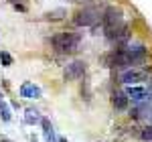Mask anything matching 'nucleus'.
<instances>
[{
	"mask_svg": "<svg viewBox=\"0 0 152 142\" xmlns=\"http://www.w3.org/2000/svg\"><path fill=\"white\" fill-rule=\"evenodd\" d=\"M102 23H104V31H105V35H107V39L116 41L118 31L124 26V14L116 6H107L104 16H102Z\"/></svg>",
	"mask_w": 152,
	"mask_h": 142,
	"instance_id": "f257e3e1",
	"label": "nucleus"
},
{
	"mask_svg": "<svg viewBox=\"0 0 152 142\" xmlns=\"http://www.w3.org/2000/svg\"><path fill=\"white\" fill-rule=\"evenodd\" d=\"M79 35H73V33H61V35L53 37V47L57 53H75L77 49H79Z\"/></svg>",
	"mask_w": 152,
	"mask_h": 142,
	"instance_id": "f03ea898",
	"label": "nucleus"
},
{
	"mask_svg": "<svg viewBox=\"0 0 152 142\" xmlns=\"http://www.w3.org/2000/svg\"><path fill=\"white\" fill-rule=\"evenodd\" d=\"M97 18H99V12L91 6H85L81 10H77V14L73 16V23L77 26H94L97 23Z\"/></svg>",
	"mask_w": 152,
	"mask_h": 142,
	"instance_id": "7ed1b4c3",
	"label": "nucleus"
},
{
	"mask_svg": "<svg viewBox=\"0 0 152 142\" xmlns=\"http://www.w3.org/2000/svg\"><path fill=\"white\" fill-rule=\"evenodd\" d=\"M148 77V73L142 69H132V67H128V69H124L122 73H120V81L126 83V85H132V83L136 81H144Z\"/></svg>",
	"mask_w": 152,
	"mask_h": 142,
	"instance_id": "20e7f679",
	"label": "nucleus"
},
{
	"mask_svg": "<svg viewBox=\"0 0 152 142\" xmlns=\"http://www.w3.org/2000/svg\"><path fill=\"white\" fill-rule=\"evenodd\" d=\"M83 73H85V63H83V61H73V63H69V65L65 67L63 77H65V81H73V79L83 77Z\"/></svg>",
	"mask_w": 152,
	"mask_h": 142,
	"instance_id": "39448f33",
	"label": "nucleus"
},
{
	"mask_svg": "<svg viewBox=\"0 0 152 142\" xmlns=\"http://www.w3.org/2000/svg\"><path fill=\"white\" fill-rule=\"evenodd\" d=\"M20 95L26 97V100H39L41 97V87L35 85V83H31V81H26L20 85Z\"/></svg>",
	"mask_w": 152,
	"mask_h": 142,
	"instance_id": "423d86ee",
	"label": "nucleus"
},
{
	"mask_svg": "<svg viewBox=\"0 0 152 142\" xmlns=\"http://www.w3.org/2000/svg\"><path fill=\"white\" fill-rule=\"evenodd\" d=\"M128 100L130 97L126 91H114V95H112V104H114V108L118 112H124L128 108Z\"/></svg>",
	"mask_w": 152,
	"mask_h": 142,
	"instance_id": "0eeeda50",
	"label": "nucleus"
},
{
	"mask_svg": "<svg viewBox=\"0 0 152 142\" xmlns=\"http://www.w3.org/2000/svg\"><path fill=\"white\" fill-rule=\"evenodd\" d=\"M24 122H26V124H31V126H35V124H41L43 118H41V114L37 112L35 108H28V110H26V114H24Z\"/></svg>",
	"mask_w": 152,
	"mask_h": 142,
	"instance_id": "6e6552de",
	"label": "nucleus"
},
{
	"mask_svg": "<svg viewBox=\"0 0 152 142\" xmlns=\"http://www.w3.org/2000/svg\"><path fill=\"white\" fill-rule=\"evenodd\" d=\"M43 134H45V140L47 142H55V132H53V126H51V122L47 118H43Z\"/></svg>",
	"mask_w": 152,
	"mask_h": 142,
	"instance_id": "1a4fd4ad",
	"label": "nucleus"
},
{
	"mask_svg": "<svg viewBox=\"0 0 152 142\" xmlns=\"http://www.w3.org/2000/svg\"><path fill=\"white\" fill-rule=\"evenodd\" d=\"M63 16H65V10H63V8H57V10L47 12V18H49V20H59V18H63Z\"/></svg>",
	"mask_w": 152,
	"mask_h": 142,
	"instance_id": "9d476101",
	"label": "nucleus"
},
{
	"mask_svg": "<svg viewBox=\"0 0 152 142\" xmlns=\"http://www.w3.org/2000/svg\"><path fill=\"white\" fill-rule=\"evenodd\" d=\"M0 118L4 120V122L10 120V110H8V106H6L4 102H0Z\"/></svg>",
	"mask_w": 152,
	"mask_h": 142,
	"instance_id": "9b49d317",
	"label": "nucleus"
},
{
	"mask_svg": "<svg viewBox=\"0 0 152 142\" xmlns=\"http://www.w3.org/2000/svg\"><path fill=\"white\" fill-rule=\"evenodd\" d=\"M140 138H142V140H146V142H152V124H148V126L140 132Z\"/></svg>",
	"mask_w": 152,
	"mask_h": 142,
	"instance_id": "f8f14e48",
	"label": "nucleus"
},
{
	"mask_svg": "<svg viewBox=\"0 0 152 142\" xmlns=\"http://www.w3.org/2000/svg\"><path fill=\"white\" fill-rule=\"evenodd\" d=\"M0 61H2L4 67H10L12 65V57L8 55V53H4V51H0Z\"/></svg>",
	"mask_w": 152,
	"mask_h": 142,
	"instance_id": "ddd939ff",
	"label": "nucleus"
},
{
	"mask_svg": "<svg viewBox=\"0 0 152 142\" xmlns=\"http://www.w3.org/2000/svg\"><path fill=\"white\" fill-rule=\"evenodd\" d=\"M0 142H10V140L8 138H0Z\"/></svg>",
	"mask_w": 152,
	"mask_h": 142,
	"instance_id": "4468645a",
	"label": "nucleus"
},
{
	"mask_svg": "<svg viewBox=\"0 0 152 142\" xmlns=\"http://www.w3.org/2000/svg\"><path fill=\"white\" fill-rule=\"evenodd\" d=\"M8 2H12V4H18V0H8Z\"/></svg>",
	"mask_w": 152,
	"mask_h": 142,
	"instance_id": "2eb2a0df",
	"label": "nucleus"
},
{
	"mask_svg": "<svg viewBox=\"0 0 152 142\" xmlns=\"http://www.w3.org/2000/svg\"><path fill=\"white\" fill-rule=\"evenodd\" d=\"M59 142H67V140H65V138H59Z\"/></svg>",
	"mask_w": 152,
	"mask_h": 142,
	"instance_id": "dca6fc26",
	"label": "nucleus"
},
{
	"mask_svg": "<svg viewBox=\"0 0 152 142\" xmlns=\"http://www.w3.org/2000/svg\"><path fill=\"white\" fill-rule=\"evenodd\" d=\"M67 2H73V0H67Z\"/></svg>",
	"mask_w": 152,
	"mask_h": 142,
	"instance_id": "f3484780",
	"label": "nucleus"
}]
</instances>
